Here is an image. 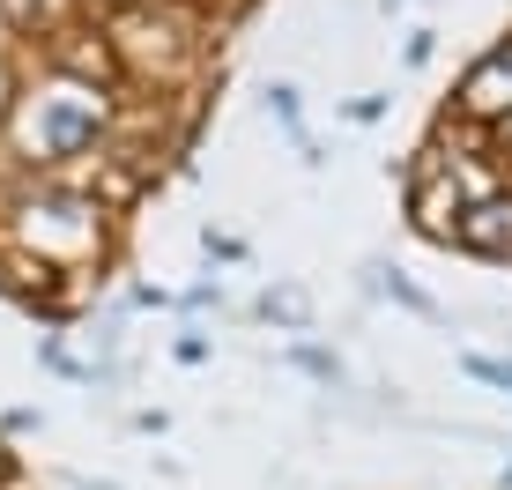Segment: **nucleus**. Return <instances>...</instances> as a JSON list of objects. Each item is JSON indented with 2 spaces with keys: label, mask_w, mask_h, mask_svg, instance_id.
<instances>
[{
  "label": "nucleus",
  "mask_w": 512,
  "mask_h": 490,
  "mask_svg": "<svg viewBox=\"0 0 512 490\" xmlns=\"http://www.w3.org/2000/svg\"><path fill=\"white\" fill-rule=\"evenodd\" d=\"M461 104H468V112H512V52H498V60L475 67Z\"/></svg>",
  "instance_id": "f257e3e1"
},
{
  "label": "nucleus",
  "mask_w": 512,
  "mask_h": 490,
  "mask_svg": "<svg viewBox=\"0 0 512 490\" xmlns=\"http://www.w3.org/2000/svg\"><path fill=\"white\" fill-rule=\"evenodd\" d=\"M461 238L483 245V253H512V201H483V208L461 223Z\"/></svg>",
  "instance_id": "f03ea898"
},
{
  "label": "nucleus",
  "mask_w": 512,
  "mask_h": 490,
  "mask_svg": "<svg viewBox=\"0 0 512 490\" xmlns=\"http://www.w3.org/2000/svg\"><path fill=\"white\" fill-rule=\"evenodd\" d=\"M90 134H97V112H52V119H45V149H52V156H75Z\"/></svg>",
  "instance_id": "7ed1b4c3"
},
{
  "label": "nucleus",
  "mask_w": 512,
  "mask_h": 490,
  "mask_svg": "<svg viewBox=\"0 0 512 490\" xmlns=\"http://www.w3.org/2000/svg\"><path fill=\"white\" fill-rule=\"evenodd\" d=\"M505 149H512V119H505Z\"/></svg>",
  "instance_id": "20e7f679"
}]
</instances>
